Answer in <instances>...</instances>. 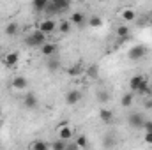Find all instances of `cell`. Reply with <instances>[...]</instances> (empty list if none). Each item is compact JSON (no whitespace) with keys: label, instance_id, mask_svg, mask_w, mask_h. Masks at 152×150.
Wrapping results in <instances>:
<instances>
[{"label":"cell","instance_id":"6da1fadb","mask_svg":"<svg viewBox=\"0 0 152 150\" xmlns=\"http://www.w3.org/2000/svg\"><path fill=\"white\" fill-rule=\"evenodd\" d=\"M48 36L46 34H42L41 30H34L28 37H25V44L28 46V48H41L42 44H46L48 41Z\"/></svg>","mask_w":152,"mask_h":150},{"label":"cell","instance_id":"7a4b0ae2","mask_svg":"<svg viewBox=\"0 0 152 150\" xmlns=\"http://www.w3.org/2000/svg\"><path fill=\"white\" fill-rule=\"evenodd\" d=\"M147 51H149V50H147L145 44H134V46L129 50L127 55H129V58H131L133 62H138V60H142V58L147 55Z\"/></svg>","mask_w":152,"mask_h":150},{"label":"cell","instance_id":"3957f363","mask_svg":"<svg viewBox=\"0 0 152 150\" xmlns=\"http://www.w3.org/2000/svg\"><path fill=\"white\" fill-rule=\"evenodd\" d=\"M37 30H41V32L46 34V36H50V34H53V32L57 30V23H55L53 18H44V20L39 23Z\"/></svg>","mask_w":152,"mask_h":150},{"label":"cell","instance_id":"277c9868","mask_svg":"<svg viewBox=\"0 0 152 150\" xmlns=\"http://www.w3.org/2000/svg\"><path fill=\"white\" fill-rule=\"evenodd\" d=\"M145 83H149L145 76L136 74V76H133V78L129 79V88H131V92H133V94H134V92L138 94V92H140V88H142V87H143Z\"/></svg>","mask_w":152,"mask_h":150},{"label":"cell","instance_id":"5b68a950","mask_svg":"<svg viewBox=\"0 0 152 150\" xmlns=\"http://www.w3.org/2000/svg\"><path fill=\"white\" fill-rule=\"evenodd\" d=\"M127 122H129V125H131V127H134V129H143L145 118H143V115H142V113L133 111V113H129Z\"/></svg>","mask_w":152,"mask_h":150},{"label":"cell","instance_id":"8992f818","mask_svg":"<svg viewBox=\"0 0 152 150\" xmlns=\"http://www.w3.org/2000/svg\"><path fill=\"white\" fill-rule=\"evenodd\" d=\"M81 97H83V94H81L80 90L73 88V90H69V92L66 94V103H67L69 106H75V104H78V103L81 101Z\"/></svg>","mask_w":152,"mask_h":150},{"label":"cell","instance_id":"52a82bcc","mask_svg":"<svg viewBox=\"0 0 152 150\" xmlns=\"http://www.w3.org/2000/svg\"><path fill=\"white\" fill-rule=\"evenodd\" d=\"M39 50H41V53H42L46 58H50V57H55V53H57V44H55V42H46V44H42Z\"/></svg>","mask_w":152,"mask_h":150},{"label":"cell","instance_id":"ba28073f","mask_svg":"<svg viewBox=\"0 0 152 150\" xmlns=\"http://www.w3.org/2000/svg\"><path fill=\"white\" fill-rule=\"evenodd\" d=\"M18 62H20V53H16V51L5 53V57H4V64H5V67H14Z\"/></svg>","mask_w":152,"mask_h":150},{"label":"cell","instance_id":"9c48e42d","mask_svg":"<svg viewBox=\"0 0 152 150\" xmlns=\"http://www.w3.org/2000/svg\"><path fill=\"white\" fill-rule=\"evenodd\" d=\"M11 85H12L14 90H25L28 87V81H27L25 76H14L12 81H11Z\"/></svg>","mask_w":152,"mask_h":150},{"label":"cell","instance_id":"30bf717a","mask_svg":"<svg viewBox=\"0 0 152 150\" xmlns=\"http://www.w3.org/2000/svg\"><path fill=\"white\" fill-rule=\"evenodd\" d=\"M73 136H75V134H73V129H71L69 125H60V129H58V140L69 141Z\"/></svg>","mask_w":152,"mask_h":150},{"label":"cell","instance_id":"8fae6325","mask_svg":"<svg viewBox=\"0 0 152 150\" xmlns=\"http://www.w3.org/2000/svg\"><path fill=\"white\" fill-rule=\"evenodd\" d=\"M46 67L50 73H57L60 69V60L57 57H50V58H46Z\"/></svg>","mask_w":152,"mask_h":150},{"label":"cell","instance_id":"7c38bea8","mask_svg":"<svg viewBox=\"0 0 152 150\" xmlns=\"http://www.w3.org/2000/svg\"><path fill=\"white\" fill-rule=\"evenodd\" d=\"M69 21H71V25L80 27V25H83V23H85V14H83L81 11H76V12H73V14H71Z\"/></svg>","mask_w":152,"mask_h":150},{"label":"cell","instance_id":"4fadbf2b","mask_svg":"<svg viewBox=\"0 0 152 150\" xmlns=\"http://www.w3.org/2000/svg\"><path fill=\"white\" fill-rule=\"evenodd\" d=\"M4 32H5V36H9V37H12V36H16V34L20 32V25H18L16 21H11V23H7V25H5V28H4Z\"/></svg>","mask_w":152,"mask_h":150},{"label":"cell","instance_id":"5bb4252c","mask_svg":"<svg viewBox=\"0 0 152 150\" xmlns=\"http://www.w3.org/2000/svg\"><path fill=\"white\" fill-rule=\"evenodd\" d=\"M23 104H25V108L34 110V108L37 106V97H36V94H27L25 99H23Z\"/></svg>","mask_w":152,"mask_h":150},{"label":"cell","instance_id":"9a60e30c","mask_svg":"<svg viewBox=\"0 0 152 150\" xmlns=\"http://www.w3.org/2000/svg\"><path fill=\"white\" fill-rule=\"evenodd\" d=\"M99 118H101V122H104V124H112V120H113V111L103 108V110L99 111Z\"/></svg>","mask_w":152,"mask_h":150},{"label":"cell","instance_id":"2e32d148","mask_svg":"<svg viewBox=\"0 0 152 150\" xmlns=\"http://www.w3.org/2000/svg\"><path fill=\"white\" fill-rule=\"evenodd\" d=\"M53 4H55V7H57L58 14H60V12H64V11H67V9L71 7V2H69V0H53Z\"/></svg>","mask_w":152,"mask_h":150},{"label":"cell","instance_id":"e0dca14e","mask_svg":"<svg viewBox=\"0 0 152 150\" xmlns=\"http://www.w3.org/2000/svg\"><path fill=\"white\" fill-rule=\"evenodd\" d=\"M120 16H122L124 21H134L136 20V11L134 9H124Z\"/></svg>","mask_w":152,"mask_h":150},{"label":"cell","instance_id":"ac0fdd59","mask_svg":"<svg viewBox=\"0 0 152 150\" xmlns=\"http://www.w3.org/2000/svg\"><path fill=\"white\" fill-rule=\"evenodd\" d=\"M32 150H51V147H50V143L44 141V140H36V141L32 143Z\"/></svg>","mask_w":152,"mask_h":150},{"label":"cell","instance_id":"d6986e66","mask_svg":"<svg viewBox=\"0 0 152 150\" xmlns=\"http://www.w3.org/2000/svg\"><path fill=\"white\" fill-rule=\"evenodd\" d=\"M115 32H117V37L118 39H127L129 37V27H127V25H118Z\"/></svg>","mask_w":152,"mask_h":150},{"label":"cell","instance_id":"ffe728a7","mask_svg":"<svg viewBox=\"0 0 152 150\" xmlns=\"http://www.w3.org/2000/svg\"><path fill=\"white\" fill-rule=\"evenodd\" d=\"M133 101H134V95H133V92H127V94H124L122 95V106L124 108H131L133 106Z\"/></svg>","mask_w":152,"mask_h":150},{"label":"cell","instance_id":"44dd1931","mask_svg":"<svg viewBox=\"0 0 152 150\" xmlns=\"http://www.w3.org/2000/svg\"><path fill=\"white\" fill-rule=\"evenodd\" d=\"M48 4H50V0H34V9H36V11H41V12H44L46 7H48Z\"/></svg>","mask_w":152,"mask_h":150},{"label":"cell","instance_id":"7402d4cb","mask_svg":"<svg viewBox=\"0 0 152 150\" xmlns=\"http://www.w3.org/2000/svg\"><path fill=\"white\" fill-rule=\"evenodd\" d=\"M88 25H90V28H99V27H103V20L99 16H90Z\"/></svg>","mask_w":152,"mask_h":150},{"label":"cell","instance_id":"603a6c76","mask_svg":"<svg viewBox=\"0 0 152 150\" xmlns=\"http://www.w3.org/2000/svg\"><path fill=\"white\" fill-rule=\"evenodd\" d=\"M58 30H60L62 34H69V32H71V21L62 20V21L58 23Z\"/></svg>","mask_w":152,"mask_h":150},{"label":"cell","instance_id":"cb8c5ba5","mask_svg":"<svg viewBox=\"0 0 152 150\" xmlns=\"http://www.w3.org/2000/svg\"><path fill=\"white\" fill-rule=\"evenodd\" d=\"M75 143L78 145V149H85V147L88 145V140H87V136H85V134H78Z\"/></svg>","mask_w":152,"mask_h":150},{"label":"cell","instance_id":"d4e9b609","mask_svg":"<svg viewBox=\"0 0 152 150\" xmlns=\"http://www.w3.org/2000/svg\"><path fill=\"white\" fill-rule=\"evenodd\" d=\"M69 141H62V140H55V141H51L50 143V147L51 150H64L66 149V145H67Z\"/></svg>","mask_w":152,"mask_h":150},{"label":"cell","instance_id":"484cf974","mask_svg":"<svg viewBox=\"0 0 152 150\" xmlns=\"http://www.w3.org/2000/svg\"><path fill=\"white\" fill-rule=\"evenodd\" d=\"M81 73H83L81 66H73V67H69V69H67V74H69V76H80Z\"/></svg>","mask_w":152,"mask_h":150},{"label":"cell","instance_id":"4316f807","mask_svg":"<svg viewBox=\"0 0 152 150\" xmlns=\"http://www.w3.org/2000/svg\"><path fill=\"white\" fill-rule=\"evenodd\" d=\"M85 73H87V76H90V78H97V74H99L97 66H88V67L85 69Z\"/></svg>","mask_w":152,"mask_h":150},{"label":"cell","instance_id":"83f0119b","mask_svg":"<svg viewBox=\"0 0 152 150\" xmlns=\"http://www.w3.org/2000/svg\"><path fill=\"white\" fill-rule=\"evenodd\" d=\"M48 16H51V14H58V11H57V7H55V4H53V0H50V4H48V7H46V11H44Z\"/></svg>","mask_w":152,"mask_h":150},{"label":"cell","instance_id":"f1b7e54d","mask_svg":"<svg viewBox=\"0 0 152 150\" xmlns=\"http://www.w3.org/2000/svg\"><path fill=\"white\" fill-rule=\"evenodd\" d=\"M143 131H145V133H152V120H145V124H143Z\"/></svg>","mask_w":152,"mask_h":150},{"label":"cell","instance_id":"f546056e","mask_svg":"<svg viewBox=\"0 0 152 150\" xmlns=\"http://www.w3.org/2000/svg\"><path fill=\"white\" fill-rule=\"evenodd\" d=\"M143 140H145V143H147V145H152V133H145Z\"/></svg>","mask_w":152,"mask_h":150},{"label":"cell","instance_id":"4dcf8cb0","mask_svg":"<svg viewBox=\"0 0 152 150\" xmlns=\"http://www.w3.org/2000/svg\"><path fill=\"white\" fill-rule=\"evenodd\" d=\"M138 94H142V95H145V94H149V83H145L142 88H140V92Z\"/></svg>","mask_w":152,"mask_h":150},{"label":"cell","instance_id":"1f68e13d","mask_svg":"<svg viewBox=\"0 0 152 150\" xmlns=\"http://www.w3.org/2000/svg\"><path fill=\"white\" fill-rule=\"evenodd\" d=\"M64 150H80L78 149V145H76L75 141H73V143H67V145H66V149Z\"/></svg>","mask_w":152,"mask_h":150},{"label":"cell","instance_id":"d6a6232c","mask_svg":"<svg viewBox=\"0 0 152 150\" xmlns=\"http://www.w3.org/2000/svg\"><path fill=\"white\" fill-rule=\"evenodd\" d=\"M99 97H101L99 101H108V94H103V92H101V94H99Z\"/></svg>","mask_w":152,"mask_h":150},{"label":"cell","instance_id":"836d02e7","mask_svg":"<svg viewBox=\"0 0 152 150\" xmlns=\"http://www.w3.org/2000/svg\"><path fill=\"white\" fill-rule=\"evenodd\" d=\"M145 108H152V99H149V101H145Z\"/></svg>","mask_w":152,"mask_h":150},{"label":"cell","instance_id":"e575fe53","mask_svg":"<svg viewBox=\"0 0 152 150\" xmlns=\"http://www.w3.org/2000/svg\"><path fill=\"white\" fill-rule=\"evenodd\" d=\"M0 129H2V122H0Z\"/></svg>","mask_w":152,"mask_h":150},{"label":"cell","instance_id":"d590c367","mask_svg":"<svg viewBox=\"0 0 152 150\" xmlns=\"http://www.w3.org/2000/svg\"><path fill=\"white\" fill-rule=\"evenodd\" d=\"M0 115H2V110H0Z\"/></svg>","mask_w":152,"mask_h":150},{"label":"cell","instance_id":"8d00e7d4","mask_svg":"<svg viewBox=\"0 0 152 150\" xmlns=\"http://www.w3.org/2000/svg\"><path fill=\"white\" fill-rule=\"evenodd\" d=\"M0 51H2V48H0Z\"/></svg>","mask_w":152,"mask_h":150}]
</instances>
